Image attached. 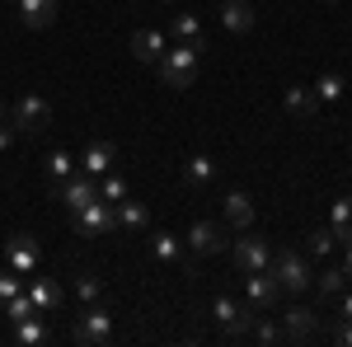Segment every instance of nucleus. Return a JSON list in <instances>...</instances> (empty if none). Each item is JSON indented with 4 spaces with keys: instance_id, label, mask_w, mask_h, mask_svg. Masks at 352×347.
<instances>
[{
    "instance_id": "nucleus-1",
    "label": "nucleus",
    "mask_w": 352,
    "mask_h": 347,
    "mask_svg": "<svg viewBox=\"0 0 352 347\" xmlns=\"http://www.w3.org/2000/svg\"><path fill=\"white\" fill-rule=\"evenodd\" d=\"M197 43H179V47H164V56L155 61V71H160V80L169 89H192L197 80Z\"/></svg>"
},
{
    "instance_id": "nucleus-2",
    "label": "nucleus",
    "mask_w": 352,
    "mask_h": 347,
    "mask_svg": "<svg viewBox=\"0 0 352 347\" xmlns=\"http://www.w3.org/2000/svg\"><path fill=\"white\" fill-rule=\"evenodd\" d=\"M268 272L277 277V287H282V291H292V295H300L305 287H310V282H315V272H310V258H305L300 249H282V254H272Z\"/></svg>"
},
{
    "instance_id": "nucleus-3",
    "label": "nucleus",
    "mask_w": 352,
    "mask_h": 347,
    "mask_svg": "<svg viewBox=\"0 0 352 347\" xmlns=\"http://www.w3.org/2000/svg\"><path fill=\"white\" fill-rule=\"evenodd\" d=\"M109 338H113V315L99 310V305H89V310L76 315V324H71V343L76 347H104Z\"/></svg>"
},
{
    "instance_id": "nucleus-4",
    "label": "nucleus",
    "mask_w": 352,
    "mask_h": 347,
    "mask_svg": "<svg viewBox=\"0 0 352 347\" xmlns=\"http://www.w3.org/2000/svg\"><path fill=\"white\" fill-rule=\"evenodd\" d=\"M14 132L19 136H38V132H47L52 127V104L47 99H38V94H24L19 104H14Z\"/></svg>"
},
{
    "instance_id": "nucleus-5",
    "label": "nucleus",
    "mask_w": 352,
    "mask_h": 347,
    "mask_svg": "<svg viewBox=\"0 0 352 347\" xmlns=\"http://www.w3.org/2000/svg\"><path fill=\"white\" fill-rule=\"evenodd\" d=\"M76 216V230H80L85 240H99V235H109L113 230V202H104V197H94L89 207H80Z\"/></svg>"
},
{
    "instance_id": "nucleus-6",
    "label": "nucleus",
    "mask_w": 352,
    "mask_h": 347,
    "mask_svg": "<svg viewBox=\"0 0 352 347\" xmlns=\"http://www.w3.org/2000/svg\"><path fill=\"white\" fill-rule=\"evenodd\" d=\"M230 258H235V267H240L244 277H249V272H258V267H268V263H272V244H268V240H258V235H244V240L235 244V254H230Z\"/></svg>"
},
{
    "instance_id": "nucleus-7",
    "label": "nucleus",
    "mask_w": 352,
    "mask_h": 347,
    "mask_svg": "<svg viewBox=\"0 0 352 347\" xmlns=\"http://www.w3.org/2000/svg\"><path fill=\"white\" fill-rule=\"evenodd\" d=\"M56 197H61L71 212H80V207H89V202L99 197V183H94V174H71L66 183L56 188Z\"/></svg>"
},
{
    "instance_id": "nucleus-8",
    "label": "nucleus",
    "mask_w": 352,
    "mask_h": 347,
    "mask_svg": "<svg viewBox=\"0 0 352 347\" xmlns=\"http://www.w3.org/2000/svg\"><path fill=\"white\" fill-rule=\"evenodd\" d=\"M188 249L192 254H221L226 249V221H197L188 230Z\"/></svg>"
},
{
    "instance_id": "nucleus-9",
    "label": "nucleus",
    "mask_w": 352,
    "mask_h": 347,
    "mask_svg": "<svg viewBox=\"0 0 352 347\" xmlns=\"http://www.w3.org/2000/svg\"><path fill=\"white\" fill-rule=\"evenodd\" d=\"M212 315L221 320V328H226V338H244V333H249V315H254V310H240V305H235L230 295H217Z\"/></svg>"
},
{
    "instance_id": "nucleus-10",
    "label": "nucleus",
    "mask_w": 352,
    "mask_h": 347,
    "mask_svg": "<svg viewBox=\"0 0 352 347\" xmlns=\"http://www.w3.org/2000/svg\"><path fill=\"white\" fill-rule=\"evenodd\" d=\"M277 295H282V287H277V277H272L268 267L249 272V305H254V310H268V305H277Z\"/></svg>"
},
{
    "instance_id": "nucleus-11",
    "label": "nucleus",
    "mask_w": 352,
    "mask_h": 347,
    "mask_svg": "<svg viewBox=\"0 0 352 347\" xmlns=\"http://www.w3.org/2000/svg\"><path fill=\"white\" fill-rule=\"evenodd\" d=\"M5 258H10V267H14L19 277H28V272L38 267V240H33V235H14L10 249H5Z\"/></svg>"
},
{
    "instance_id": "nucleus-12",
    "label": "nucleus",
    "mask_w": 352,
    "mask_h": 347,
    "mask_svg": "<svg viewBox=\"0 0 352 347\" xmlns=\"http://www.w3.org/2000/svg\"><path fill=\"white\" fill-rule=\"evenodd\" d=\"M132 56L146 61V66H155V61L164 56V33L160 28H136L132 33Z\"/></svg>"
},
{
    "instance_id": "nucleus-13",
    "label": "nucleus",
    "mask_w": 352,
    "mask_h": 347,
    "mask_svg": "<svg viewBox=\"0 0 352 347\" xmlns=\"http://www.w3.org/2000/svg\"><path fill=\"white\" fill-rule=\"evenodd\" d=\"M282 333H287V343L310 338V333H315V310H310V305H292V310L282 315Z\"/></svg>"
},
{
    "instance_id": "nucleus-14",
    "label": "nucleus",
    "mask_w": 352,
    "mask_h": 347,
    "mask_svg": "<svg viewBox=\"0 0 352 347\" xmlns=\"http://www.w3.org/2000/svg\"><path fill=\"white\" fill-rule=\"evenodd\" d=\"M217 14L230 33H249V28H254V5H249V0H221Z\"/></svg>"
},
{
    "instance_id": "nucleus-15",
    "label": "nucleus",
    "mask_w": 352,
    "mask_h": 347,
    "mask_svg": "<svg viewBox=\"0 0 352 347\" xmlns=\"http://www.w3.org/2000/svg\"><path fill=\"white\" fill-rule=\"evenodd\" d=\"M221 212H226V225H230V230H249V225H254V202H249L244 192H226V207H221Z\"/></svg>"
},
{
    "instance_id": "nucleus-16",
    "label": "nucleus",
    "mask_w": 352,
    "mask_h": 347,
    "mask_svg": "<svg viewBox=\"0 0 352 347\" xmlns=\"http://www.w3.org/2000/svg\"><path fill=\"white\" fill-rule=\"evenodd\" d=\"M28 300H33V305H38V315H47V310H56V305H61V300H66V291H61V287H56L52 277H38V282H33V287H28Z\"/></svg>"
},
{
    "instance_id": "nucleus-17",
    "label": "nucleus",
    "mask_w": 352,
    "mask_h": 347,
    "mask_svg": "<svg viewBox=\"0 0 352 347\" xmlns=\"http://www.w3.org/2000/svg\"><path fill=\"white\" fill-rule=\"evenodd\" d=\"M19 19L24 28H47L56 19V0H19Z\"/></svg>"
},
{
    "instance_id": "nucleus-18",
    "label": "nucleus",
    "mask_w": 352,
    "mask_h": 347,
    "mask_svg": "<svg viewBox=\"0 0 352 347\" xmlns=\"http://www.w3.org/2000/svg\"><path fill=\"white\" fill-rule=\"evenodd\" d=\"M43 174H47V192L56 197V188H61L66 179H71V174H76V160H71L66 150H52V155H47V164H43Z\"/></svg>"
},
{
    "instance_id": "nucleus-19",
    "label": "nucleus",
    "mask_w": 352,
    "mask_h": 347,
    "mask_svg": "<svg viewBox=\"0 0 352 347\" xmlns=\"http://www.w3.org/2000/svg\"><path fill=\"white\" fill-rule=\"evenodd\" d=\"M113 155H118V150H113L109 141H94V146H89V150H85V174H94V179H99V174H109L113 169Z\"/></svg>"
},
{
    "instance_id": "nucleus-20",
    "label": "nucleus",
    "mask_w": 352,
    "mask_h": 347,
    "mask_svg": "<svg viewBox=\"0 0 352 347\" xmlns=\"http://www.w3.org/2000/svg\"><path fill=\"white\" fill-rule=\"evenodd\" d=\"M287 113H292V117H315V113H320V94H315V89H287Z\"/></svg>"
},
{
    "instance_id": "nucleus-21",
    "label": "nucleus",
    "mask_w": 352,
    "mask_h": 347,
    "mask_svg": "<svg viewBox=\"0 0 352 347\" xmlns=\"http://www.w3.org/2000/svg\"><path fill=\"white\" fill-rule=\"evenodd\" d=\"M333 240H343V244H352V197H338L333 202Z\"/></svg>"
},
{
    "instance_id": "nucleus-22",
    "label": "nucleus",
    "mask_w": 352,
    "mask_h": 347,
    "mask_svg": "<svg viewBox=\"0 0 352 347\" xmlns=\"http://www.w3.org/2000/svg\"><path fill=\"white\" fill-rule=\"evenodd\" d=\"M212 174H217V164L207 160V155H192V160L184 164V183H192V188H207Z\"/></svg>"
},
{
    "instance_id": "nucleus-23",
    "label": "nucleus",
    "mask_w": 352,
    "mask_h": 347,
    "mask_svg": "<svg viewBox=\"0 0 352 347\" xmlns=\"http://www.w3.org/2000/svg\"><path fill=\"white\" fill-rule=\"evenodd\" d=\"M0 315H5L10 324H19V320H28V315H38V305L28 300V291H19V295H10V300L0 305Z\"/></svg>"
},
{
    "instance_id": "nucleus-24",
    "label": "nucleus",
    "mask_w": 352,
    "mask_h": 347,
    "mask_svg": "<svg viewBox=\"0 0 352 347\" xmlns=\"http://www.w3.org/2000/svg\"><path fill=\"white\" fill-rule=\"evenodd\" d=\"M118 225H122V230H146V207L122 197V202H118Z\"/></svg>"
},
{
    "instance_id": "nucleus-25",
    "label": "nucleus",
    "mask_w": 352,
    "mask_h": 347,
    "mask_svg": "<svg viewBox=\"0 0 352 347\" xmlns=\"http://www.w3.org/2000/svg\"><path fill=\"white\" fill-rule=\"evenodd\" d=\"M174 38H179V43H197V47H202V24H197V14H174Z\"/></svg>"
},
{
    "instance_id": "nucleus-26",
    "label": "nucleus",
    "mask_w": 352,
    "mask_h": 347,
    "mask_svg": "<svg viewBox=\"0 0 352 347\" xmlns=\"http://www.w3.org/2000/svg\"><path fill=\"white\" fill-rule=\"evenodd\" d=\"M14 338H19V343H47V328H43V320H38V315H28V320H19L14 324Z\"/></svg>"
},
{
    "instance_id": "nucleus-27",
    "label": "nucleus",
    "mask_w": 352,
    "mask_h": 347,
    "mask_svg": "<svg viewBox=\"0 0 352 347\" xmlns=\"http://www.w3.org/2000/svg\"><path fill=\"white\" fill-rule=\"evenodd\" d=\"M151 254H155L160 263H179V240L160 230V235H151Z\"/></svg>"
},
{
    "instance_id": "nucleus-28",
    "label": "nucleus",
    "mask_w": 352,
    "mask_h": 347,
    "mask_svg": "<svg viewBox=\"0 0 352 347\" xmlns=\"http://www.w3.org/2000/svg\"><path fill=\"white\" fill-rule=\"evenodd\" d=\"M249 333H254V343H263V347H272V343H287V333H282L277 324H268V320L249 324Z\"/></svg>"
},
{
    "instance_id": "nucleus-29",
    "label": "nucleus",
    "mask_w": 352,
    "mask_h": 347,
    "mask_svg": "<svg viewBox=\"0 0 352 347\" xmlns=\"http://www.w3.org/2000/svg\"><path fill=\"white\" fill-rule=\"evenodd\" d=\"M343 282H348V272H343V267L324 272V277H320V295H329V300H333V295H343Z\"/></svg>"
},
{
    "instance_id": "nucleus-30",
    "label": "nucleus",
    "mask_w": 352,
    "mask_h": 347,
    "mask_svg": "<svg viewBox=\"0 0 352 347\" xmlns=\"http://www.w3.org/2000/svg\"><path fill=\"white\" fill-rule=\"evenodd\" d=\"M315 94H320V104H333V99H343V80L338 76H320Z\"/></svg>"
},
{
    "instance_id": "nucleus-31",
    "label": "nucleus",
    "mask_w": 352,
    "mask_h": 347,
    "mask_svg": "<svg viewBox=\"0 0 352 347\" xmlns=\"http://www.w3.org/2000/svg\"><path fill=\"white\" fill-rule=\"evenodd\" d=\"M99 197H104V202H113V207H118V202H122V197H127V183H122V179H118V174H109V179H104V183H99Z\"/></svg>"
},
{
    "instance_id": "nucleus-32",
    "label": "nucleus",
    "mask_w": 352,
    "mask_h": 347,
    "mask_svg": "<svg viewBox=\"0 0 352 347\" xmlns=\"http://www.w3.org/2000/svg\"><path fill=\"white\" fill-rule=\"evenodd\" d=\"M333 249V230H315V235H305V254H329Z\"/></svg>"
},
{
    "instance_id": "nucleus-33",
    "label": "nucleus",
    "mask_w": 352,
    "mask_h": 347,
    "mask_svg": "<svg viewBox=\"0 0 352 347\" xmlns=\"http://www.w3.org/2000/svg\"><path fill=\"white\" fill-rule=\"evenodd\" d=\"M19 291H24V282H19V272H14V267H10V272H0V305H5L10 295H19Z\"/></svg>"
},
{
    "instance_id": "nucleus-34",
    "label": "nucleus",
    "mask_w": 352,
    "mask_h": 347,
    "mask_svg": "<svg viewBox=\"0 0 352 347\" xmlns=\"http://www.w3.org/2000/svg\"><path fill=\"white\" fill-rule=\"evenodd\" d=\"M76 295H80L85 305H94L99 300V277H76Z\"/></svg>"
},
{
    "instance_id": "nucleus-35",
    "label": "nucleus",
    "mask_w": 352,
    "mask_h": 347,
    "mask_svg": "<svg viewBox=\"0 0 352 347\" xmlns=\"http://www.w3.org/2000/svg\"><path fill=\"white\" fill-rule=\"evenodd\" d=\"M14 122H0V150H10V146H14Z\"/></svg>"
},
{
    "instance_id": "nucleus-36",
    "label": "nucleus",
    "mask_w": 352,
    "mask_h": 347,
    "mask_svg": "<svg viewBox=\"0 0 352 347\" xmlns=\"http://www.w3.org/2000/svg\"><path fill=\"white\" fill-rule=\"evenodd\" d=\"M338 343L352 347V320H338Z\"/></svg>"
},
{
    "instance_id": "nucleus-37",
    "label": "nucleus",
    "mask_w": 352,
    "mask_h": 347,
    "mask_svg": "<svg viewBox=\"0 0 352 347\" xmlns=\"http://www.w3.org/2000/svg\"><path fill=\"white\" fill-rule=\"evenodd\" d=\"M338 310H343L338 320H352V295H343V300H338Z\"/></svg>"
},
{
    "instance_id": "nucleus-38",
    "label": "nucleus",
    "mask_w": 352,
    "mask_h": 347,
    "mask_svg": "<svg viewBox=\"0 0 352 347\" xmlns=\"http://www.w3.org/2000/svg\"><path fill=\"white\" fill-rule=\"evenodd\" d=\"M343 272L352 277V244H348V258H343Z\"/></svg>"
},
{
    "instance_id": "nucleus-39",
    "label": "nucleus",
    "mask_w": 352,
    "mask_h": 347,
    "mask_svg": "<svg viewBox=\"0 0 352 347\" xmlns=\"http://www.w3.org/2000/svg\"><path fill=\"white\" fill-rule=\"evenodd\" d=\"M164 5H174V0H164Z\"/></svg>"
}]
</instances>
